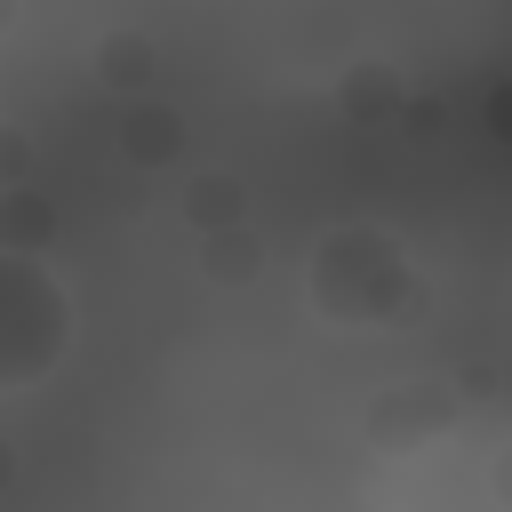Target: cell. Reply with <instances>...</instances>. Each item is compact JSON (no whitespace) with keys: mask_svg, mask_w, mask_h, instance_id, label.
Listing matches in <instances>:
<instances>
[{"mask_svg":"<svg viewBox=\"0 0 512 512\" xmlns=\"http://www.w3.org/2000/svg\"><path fill=\"white\" fill-rule=\"evenodd\" d=\"M424 280H416V256L400 232L352 216V224H328L304 256V304L328 320V328H400L416 312Z\"/></svg>","mask_w":512,"mask_h":512,"instance_id":"1","label":"cell"},{"mask_svg":"<svg viewBox=\"0 0 512 512\" xmlns=\"http://www.w3.org/2000/svg\"><path fill=\"white\" fill-rule=\"evenodd\" d=\"M72 352V288L40 248L0 240V392H32Z\"/></svg>","mask_w":512,"mask_h":512,"instance_id":"2","label":"cell"},{"mask_svg":"<svg viewBox=\"0 0 512 512\" xmlns=\"http://www.w3.org/2000/svg\"><path fill=\"white\" fill-rule=\"evenodd\" d=\"M96 72H104V88H152V40L144 32H104Z\"/></svg>","mask_w":512,"mask_h":512,"instance_id":"3","label":"cell"},{"mask_svg":"<svg viewBox=\"0 0 512 512\" xmlns=\"http://www.w3.org/2000/svg\"><path fill=\"white\" fill-rule=\"evenodd\" d=\"M496 488H504V496H512V448H504V456H496Z\"/></svg>","mask_w":512,"mask_h":512,"instance_id":"4","label":"cell"}]
</instances>
